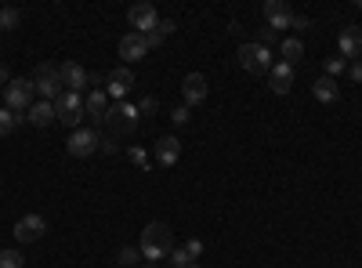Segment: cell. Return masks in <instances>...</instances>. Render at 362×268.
<instances>
[{"label": "cell", "instance_id": "cell-39", "mask_svg": "<svg viewBox=\"0 0 362 268\" xmlns=\"http://www.w3.org/2000/svg\"><path fill=\"white\" fill-rule=\"evenodd\" d=\"M355 8H358V11H362V0H358V4H355Z\"/></svg>", "mask_w": 362, "mask_h": 268}, {"label": "cell", "instance_id": "cell-8", "mask_svg": "<svg viewBox=\"0 0 362 268\" xmlns=\"http://www.w3.org/2000/svg\"><path fill=\"white\" fill-rule=\"evenodd\" d=\"M131 87H134V73H131L127 66H116V69H109V73H105V95H109V98L127 102Z\"/></svg>", "mask_w": 362, "mask_h": 268}, {"label": "cell", "instance_id": "cell-19", "mask_svg": "<svg viewBox=\"0 0 362 268\" xmlns=\"http://www.w3.org/2000/svg\"><path fill=\"white\" fill-rule=\"evenodd\" d=\"M25 120L33 124V127H47V124L58 120V116H54V105L51 102H33V105H29V112H25Z\"/></svg>", "mask_w": 362, "mask_h": 268}, {"label": "cell", "instance_id": "cell-15", "mask_svg": "<svg viewBox=\"0 0 362 268\" xmlns=\"http://www.w3.org/2000/svg\"><path fill=\"white\" fill-rule=\"evenodd\" d=\"M293 87V66L290 62H276L268 69V91L272 95H286Z\"/></svg>", "mask_w": 362, "mask_h": 268}, {"label": "cell", "instance_id": "cell-4", "mask_svg": "<svg viewBox=\"0 0 362 268\" xmlns=\"http://www.w3.org/2000/svg\"><path fill=\"white\" fill-rule=\"evenodd\" d=\"M239 66H243L250 76H268V69L276 66L272 62V47L250 40V44H239Z\"/></svg>", "mask_w": 362, "mask_h": 268}, {"label": "cell", "instance_id": "cell-22", "mask_svg": "<svg viewBox=\"0 0 362 268\" xmlns=\"http://www.w3.org/2000/svg\"><path fill=\"white\" fill-rule=\"evenodd\" d=\"M18 124H22V116H18V112H11V109H0V134H11Z\"/></svg>", "mask_w": 362, "mask_h": 268}, {"label": "cell", "instance_id": "cell-30", "mask_svg": "<svg viewBox=\"0 0 362 268\" xmlns=\"http://www.w3.org/2000/svg\"><path fill=\"white\" fill-rule=\"evenodd\" d=\"M185 254H189L192 261H199V257H203V243H199V240H189V243H185Z\"/></svg>", "mask_w": 362, "mask_h": 268}, {"label": "cell", "instance_id": "cell-32", "mask_svg": "<svg viewBox=\"0 0 362 268\" xmlns=\"http://www.w3.org/2000/svg\"><path fill=\"white\" fill-rule=\"evenodd\" d=\"M127 156H131V160H134L138 167H145V163H148V156L141 153V148H138V145H134V148H127Z\"/></svg>", "mask_w": 362, "mask_h": 268}, {"label": "cell", "instance_id": "cell-34", "mask_svg": "<svg viewBox=\"0 0 362 268\" xmlns=\"http://www.w3.org/2000/svg\"><path fill=\"white\" fill-rule=\"evenodd\" d=\"M116 148H119V145H116V138H109V134H105V138H102V153H116Z\"/></svg>", "mask_w": 362, "mask_h": 268}, {"label": "cell", "instance_id": "cell-35", "mask_svg": "<svg viewBox=\"0 0 362 268\" xmlns=\"http://www.w3.org/2000/svg\"><path fill=\"white\" fill-rule=\"evenodd\" d=\"M308 25H312V22H308L305 15H293V29H308Z\"/></svg>", "mask_w": 362, "mask_h": 268}, {"label": "cell", "instance_id": "cell-14", "mask_svg": "<svg viewBox=\"0 0 362 268\" xmlns=\"http://www.w3.org/2000/svg\"><path fill=\"white\" fill-rule=\"evenodd\" d=\"M337 47H341L344 62H348V58H351V62H358V58H362V29L358 25H344L341 37H337Z\"/></svg>", "mask_w": 362, "mask_h": 268}, {"label": "cell", "instance_id": "cell-28", "mask_svg": "<svg viewBox=\"0 0 362 268\" xmlns=\"http://www.w3.org/2000/svg\"><path fill=\"white\" fill-rule=\"evenodd\" d=\"M276 40H279V33H276V29H268V25H264V29H257V44L272 47V44H276Z\"/></svg>", "mask_w": 362, "mask_h": 268}, {"label": "cell", "instance_id": "cell-37", "mask_svg": "<svg viewBox=\"0 0 362 268\" xmlns=\"http://www.w3.org/2000/svg\"><path fill=\"white\" fill-rule=\"evenodd\" d=\"M189 268H203V264H199V261H189Z\"/></svg>", "mask_w": 362, "mask_h": 268}, {"label": "cell", "instance_id": "cell-31", "mask_svg": "<svg viewBox=\"0 0 362 268\" xmlns=\"http://www.w3.org/2000/svg\"><path fill=\"white\" fill-rule=\"evenodd\" d=\"M348 76H351L355 83H362V58H358V62H348Z\"/></svg>", "mask_w": 362, "mask_h": 268}, {"label": "cell", "instance_id": "cell-11", "mask_svg": "<svg viewBox=\"0 0 362 268\" xmlns=\"http://www.w3.org/2000/svg\"><path fill=\"white\" fill-rule=\"evenodd\" d=\"M44 232H47V221L40 214H25V218L15 221V240L18 243H37Z\"/></svg>", "mask_w": 362, "mask_h": 268}, {"label": "cell", "instance_id": "cell-20", "mask_svg": "<svg viewBox=\"0 0 362 268\" xmlns=\"http://www.w3.org/2000/svg\"><path fill=\"white\" fill-rule=\"evenodd\" d=\"M312 95H315L319 102H326V105H334V102L341 98V87H337V80L322 76V80H315V83H312Z\"/></svg>", "mask_w": 362, "mask_h": 268}, {"label": "cell", "instance_id": "cell-1", "mask_svg": "<svg viewBox=\"0 0 362 268\" xmlns=\"http://www.w3.org/2000/svg\"><path fill=\"white\" fill-rule=\"evenodd\" d=\"M138 250H141L145 261L160 264V261L170 257V250H174V232H170L163 221H148V225L141 228V243H138Z\"/></svg>", "mask_w": 362, "mask_h": 268}, {"label": "cell", "instance_id": "cell-33", "mask_svg": "<svg viewBox=\"0 0 362 268\" xmlns=\"http://www.w3.org/2000/svg\"><path fill=\"white\" fill-rule=\"evenodd\" d=\"M141 112H156V98H141V105H138V116Z\"/></svg>", "mask_w": 362, "mask_h": 268}, {"label": "cell", "instance_id": "cell-6", "mask_svg": "<svg viewBox=\"0 0 362 268\" xmlns=\"http://www.w3.org/2000/svg\"><path fill=\"white\" fill-rule=\"evenodd\" d=\"M33 87H37V95H40V102H54L58 95L66 91L62 87V73H58V66H37V73H33Z\"/></svg>", "mask_w": 362, "mask_h": 268}, {"label": "cell", "instance_id": "cell-26", "mask_svg": "<svg viewBox=\"0 0 362 268\" xmlns=\"http://www.w3.org/2000/svg\"><path fill=\"white\" fill-rule=\"evenodd\" d=\"M167 261H170V268H189V261H192V257L185 254V247H174Z\"/></svg>", "mask_w": 362, "mask_h": 268}, {"label": "cell", "instance_id": "cell-27", "mask_svg": "<svg viewBox=\"0 0 362 268\" xmlns=\"http://www.w3.org/2000/svg\"><path fill=\"white\" fill-rule=\"evenodd\" d=\"M119 264H124V268H131V264H138L141 261V250H134V247H124V250H119V257H116Z\"/></svg>", "mask_w": 362, "mask_h": 268}, {"label": "cell", "instance_id": "cell-23", "mask_svg": "<svg viewBox=\"0 0 362 268\" xmlns=\"http://www.w3.org/2000/svg\"><path fill=\"white\" fill-rule=\"evenodd\" d=\"M0 268H25V257L18 250H0Z\"/></svg>", "mask_w": 362, "mask_h": 268}, {"label": "cell", "instance_id": "cell-38", "mask_svg": "<svg viewBox=\"0 0 362 268\" xmlns=\"http://www.w3.org/2000/svg\"><path fill=\"white\" fill-rule=\"evenodd\" d=\"M141 268H160V264H153V261H148V264H141Z\"/></svg>", "mask_w": 362, "mask_h": 268}, {"label": "cell", "instance_id": "cell-10", "mask_svg": "<svg viewBox=\"0 0 362 268\" xmlns=\"http://www.w3.org/2000/svg\"><path fill=\"white\" fill-rule=\"evenodd\" d=\"M206 95H210V83H206L203 73H189L185 80H181V98H185L189 109H192V105H203Z\"/></svg>", "mask_w": 362, "mask_h": 268}, {"label": "cell", "instance_id": "cell-36", "mask_svg": "<svg viewBox=\"0 0 362 268\" xmlns=\"http://www.w3.org/2000/svg\"><path fill=\"white\" fill-rule=\"evenodd\" d=\"M8 83H11V76H8V69H4V66H0V87H8Z\"/></svg>", "mask_w": 362, "mask_h": 268}, {"label": "cell", "instance_id": "cell-29", "mask_svg": "<svg viewBox=\"0 0 362 268\" xmlns=\"http://www.w3.org/2000/svg\"><path fill=\"white\" fill-rule=\"evenodd\" d=\"M189 116H192V112H189V105H177V109L170 112V120L181 127V124H189Z\"/></svg>", "mask_w": 362, "mask_h": 268}, {"label": "cell", "instance_id": "cell-17", "mask_svg": "<svg viewBox=\"0 0 362 268\" xmlns=\"http://www.w3.org/2000/svg\"><path fill=\"white\" fill-rule=\"evenodd\" d=\"M153 153H156V163H160V167H174V163L181 160V141H177L174 134H163V138L156 141Z\"/></svg>", "mask_w": 362, "mask_h": 268}, {"label": "cell", "instance_id": "cell-24", "mask_svg": "<svg viewBox=\"0 0 362 268\" xmlns=\"http://www.w3.org/2000/svg\"><path fill=\"white\" fill-rule=\"evenodd\" d=\"M18 22H22L18 8H0V29H15Z\"/></svg>", "mask_w": 362, "mask_h": 268}, {"label": "cell", "instance_id": "cell-18", "mask_svg": "<svg viewBox=\"0 0 362 268\" xmlns=\"http://www.w3.org/2000/svg\"><path fill=\"white\" fill-rule=\"evenodd\" d=\"M83 112H87L95 124H102V120H105V112H109V95L102 91V87H95V91H90V95L83 98Z\"/></svg>", "mask_w": 362, "mask_h": 268}, {"label": "cell", "instance_id": "cell-12", "mask_svg": "<svg viewBox=\"0 0 362 268\" xmlns=\"http://www.w3.org/2000/svg\"><path fill=\"white\" fill-rule=\"evenodd\" d=\"M127 22L134 25V33H153V29L160 25V11L153 4H134L127 11Z\"/></svg>", "mask_w": 362, "mask_h": 268}, {"label": "cell", "instance_id": "cell-2", "mask_svg": "<svg viewBox=\"0 0 362 268\" xmlns=\"http://www.w3.org/2000/svg\"><path fill=\"white\" fill-rule=\"evenodd\" d=\"M51 105H54L58 124H66L69 131H80V127H83V120H87V112H83V95H76V91H62Z\"/></svg>", "mask_w": 362, "mask_h": 268}, {"label": "cell", "instance_id": "cell-5", "mask_svg": "<svg viewBox=\"0 0 362 268\" xmlns=\"http://www.w3.org/2000/svg\"><path fill=\"white\" fill-rule=\"evenodd\" d=\"M33 98H37V87H33V80H22V76H15V80L4 87V109H11V112H29Z\"/></svg>", "mask_w": 362, "mask_h": 268}, {"label": "cell", "instance_id": "cell-3", "mask_svg": "<svg viewBox=\"0 0 362 268\" xmlns=\"http://www.w3.org/2000/svg\"><path fill=\"white\" fill-rule=\"evenodd\" d=\"M102 124L109 127V138H119V134H131V131L138 127V105H131V102H112Z\"/></svg>", "mask_w": 362, "mask_h": 268}, {"label": "cell", "instance_id": "cell-13", "mask_svg": "<svg viewBox=\"0 0 362 268\" xmlns=\"http://www.w3.org/2000/svg\"><path fill=\"white\" fill-rule=\"evenodd\" d=\"M58 73H62V87H66V91L83 95V87H90V73L80 62H62V66H58Z\"/></svg>", "mask_w": 362, "mask_h": 268}, {"label": "cell", "instance_id": "cell-16", "mask_svg": "<svg viewBox=\"0 0 362 268\" xmlns=\"http://www.w3.org/2000/svg\"><path fill=\"white\" fill-rule=\"evenodd\" d=\"M145 54H148L145 33H127L124 40H119V58H124V62H141Z\"/></svg>", "mask_w": 362, "mask_h": 268}, {"label": "cell", "instance_id": "cell-9", "mask_svg": "<svg viewBox=\"0 0 362 268\" xmlns=\"http://www.w3.org/2000/svg\"><path fill=\"white\" fill-rule=\"evenodd\" d=\"M264 22H268V29H293V11H290V4L286 0H264Z\"/></svg>", "mask_w": 362, "mask_h": 268}, {"label": "cell", "instance_id": "cell-7", "mask_svg": "<svg viewBox=\"0 0 362 268\" xmlns=\"http://www.w3.org/2000/svg\"><path fill=\"white\" fill-rule=\"evenodd\" d=\"M98 148H102V138L95 134V127H80V131H73V134H69V141H66V153H69V156H76V160L95 156Z\"/></svg>", "mask_w": 362, "mask_h": 268}, {"label": "cell", "instance_id": "cell-25", "mask_svg": "<svg viewBox=\"0 0 362 268\" xmlns=\"http://www.w3.org/2000/svg\"><path fill=\"white\" fill-rule=\"evenodd\" d=\"M337 73H348V62H344V58L337 54V58H326V76L329 80H334Z\"/></svg>", "mask_w": 362, "mask_h": 268}, {"label": "cell", "instance_id": "cell-21", "mask_svg": "<svg viewBox=\"0 0 362 268\" xmlns=\"http://www.w3.org/2000/svg\"><path fill=\"white\" fill-rule=\"evenodd\" d=\"M300 58H305V44H300L297 37H286L283 40V62L293 66V62H300Z\"/></svg>", "mask_w": 362, "mask_h": 268}]
</instances>
